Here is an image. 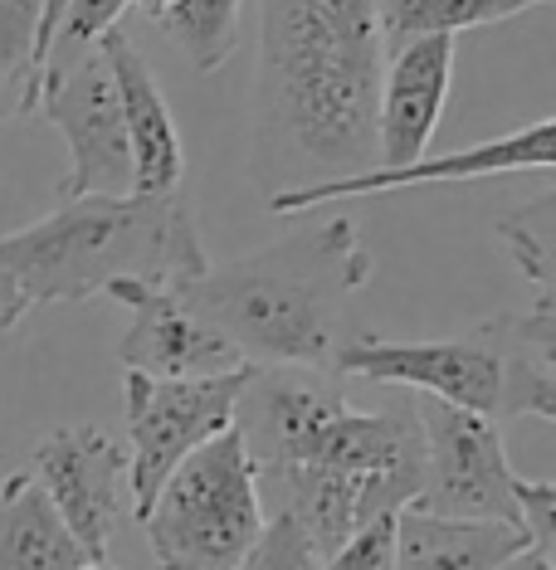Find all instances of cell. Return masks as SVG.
Segmentation results:
<instances>
[{
  "label": "cell",
  "mask_w": 556,
  "mask_h": 570,
  "mask_svg": "<svg viewBox=\"0 0 556 570\" xmlns=\"http://www.w3.org/2000/svg\"><path fill=\"white\" fill-rule=\"evenodd\" d=\"M455 83V40L430 35L386 55L377 88V166H410L425 157Z\"/></svg>",
  "instance_id": "4fadbf2b"
},
{
  "label": "cell",
  "mask_w": 556,
  "mask_h": 570,
  "mask_svg": "<svg viewBox=\"0 0 556 570\" xmlns=\"http://www.w3.org/2000/svg\"><path fill=\"white\" fill-rule=\"evenodd\" d=\"M498 570H556V556H552V551H537V547H527V551H517L513 561H503Z\"/></svg>",
  "instance_id": "484cf974"
},
{
  "label": "cell",
  "mask_w": 556,
  "mask_h": 570,
  "mask_svg": "<svg viewBox=\"0 0 556 570\" xmlns=\"http://www.w3.org/2000/svg\"><path fill=\"white\" fill-rule=\"evenodd\" d=\"M157 24L196 73H220L240 49V0H172Z\"/></svg>",
  "instance_id": "e0dca14e"
},
{
  "label": "cell",
  "mask_w": 556,
  "mask_h": 570,
  "mask_svg": "<svg viewBox=\"0 0 556 570\" xmlns=\"http://www.w3.org/2000/svg\"><path fill=\"white\" fill-rule=\"evenodd\" d=\"M391 547H396V517H377V522L352 531L322 561V570H391Z\"/></svg>",
  "instance_id": "7402d4cb"
},
{
  "label": "cell",
  "mask_w": 556,
  "mask_h": 570,
  "mask_svg": "<svg viewBox=\"0 0 556 570\" xmlns=\"http://www.w3.org/2000/svg\"><path fill=\"white\" fill-rule=\"evenodd\" d=\"M108 570H118V566H108Z\"/></svg>",
  "instance_id": "83f0119b"
},
{
  "label": "cell",
  "mask_w": 556,
  "mask_h": 570,
  "mask_svg": "<svg viewBox=\"0 0 556 570\" xmlns=\"http://www.w3.org/2000/svg\"><path fill=\"white\" fill-rule=\"evenodd\" d=\"M332 371L377 385L420 391L484 420H556V293H533V307L498 313L459 336L396 342L361 332L332 352Z\"/></svg>",
  "instance_id": "277c9868"
},
{
  "label": "cell",
  "mask_w": 556,
  "mask_h": 570,
  "mask_svg": "<svg viewBox=\"0 0 556 570\" xmlns=\"http://www.w3.org/2000/svg\"><path fill=\"white\" fill-rule=\"evenodd\" d=\"M537 6H552V0H377V30L381 49L391 55L410 40H430V35L455 40L464 30H488Z\"/></svg>",
  "instance_id": "2e32d148"
},
{
  "label": "cell",
  "mask_w": 556,
  "mask_h": 570,
  "mask_svg": "<svg viewBox=\"0 0 556 570\" xmlns=\"http://www.w3.org/2000/svg\"><path fill=\"white\" fill-rule=\"evenodd\" d=\"M137 522L162 570H235L264 531L254 463L235 424L181 459Z\"/></svg>",
  "instance_id": "5b68a950"
},
{
  "label": "cell",
  "mask_w": 556,
  "mask_h": 570,
  "mask_svg": "<svg viewBox=\"0 0 556 570\" xmlns=\"http://www.w3.org/2000/svg\"><path fill=\"white\" fill-rule=\"evenodd\" d=\"M30 478L45 488L49 508L69 527V537L84 547L94 566H108L113 531L127 512V453L113 444L98 424H64L35 444Z\"/></svg>",
  "instance_id": "9c48e42d"
},
{
  "label": "cell",
  "mask_w": 556,
  "mask_h": 570,
  "mask_svg": "<svg viewBox=\"0 0 556 570\" xmlns=\"http://www.w3.org/2000/svg\"><path fill=\"white\" fill-rule=\"evenodd\" d=\"M517 512H523V531L537 551L556 556V483L552 478H523L517 488Z\"/></svg>",
  "instance_id": "603a6c76"
},
{
  "label": "cell",
  "mask_w": 556,
  "mask_h": 570,
  "mask_svg": "<svg viewBox=\"0 0 556 570\" xmlns=\"http://www.w3.org/2000/svg\"><path fill=\"white\" fill-rule=\"evenodd\" d=\"M498 239L513 249L517 274L533 293H556V190H542L498 219Z\"/></svg>",
  "instance_id": "d6986e66"
},
{
  "label": "cell",
  "mask_w": 556,
  "mask_h": 570,
  "mask_svg": "<svg viewBox=\"0 0 556 570\" xmlns=\"http://www.w3.org/2000/svg\"><path fill=\"white\" fill-rule=\"evenodd\" d=\"M98 55L113 73L118 88V108H123V132L127 151H133V196H172L186 180V141L172 118L157 73L147 69L142 49L133 45V35L123 24H113L98 40Z\"/></svg>",
  "instance_id": "7c38bea8"
},
{
  "label": "cell",
  "mask_w": 556,
  "mask_h": 570,
  "mask_svg": "<svg viewBox=\"0 0 556 570\" xmlns=\"http://www.w3.org/2000/svg\"><path fill=\"white\" fill-rule=\"evenodd\" d=\"M377 0H259L254 176L274 190L377 166Z\"/></svg>",
  "instance_id": "6da1fadb"
},
{
  "label": "cell",
  "mask_w": 556,
  "mask_h": 570,
  "mask_svg": "<svg viewBox=\"0 0 556 570\" xmlns=\"http://www.w3.org/2000/svg\"><path fill=\"white\" fill-rule=\"evenodd\" d=\"M416 420L425 434V488L416 508L435 517L523 527V512H517L523 478L513 473L508 453H503L498 424L484 414L439 405L430 395H420Z\"/></svg>",
  "instance_id": "52a82bcc"
},
{
  "label": "cell",
  "mask_w": 556,
  "mask_h": 570,
  "mask_svg": "<svg viewBox=\"0 0 556 570\" xmlns=\"http://www.w3.org/2000/svg\"><path fill=\"white\" fill-rule=\"evenodd\" d=\"M254 366L201 375V381H157V375H123V410H127V498L133 517H142L157 498V488L191 459L201 444L235 424V400Z\"/></svg>",
  "instance_id": "8992f818"
},
{
  "label": "cell",
  "mask_w": 556,
  "mask_h": 570,
  "mask_svg": "<svg viewBox=\"0 0 556 570\" xmlns=\"http://www.w3.org/2000/svg\"><path fill=\"white\" fill-rule=\"evenodd\" d=\"M552 161H556V122L542 118L533 127H523V132L445 151V157H420L410 166H371V171H357L342 180H308V186L274 190L269 210L308 215L332 200L391 196V190H410V186H459V180H494V176H513V171H552Z\"/></svg>",
  "instance_id": "30bf717a"
},
{
  "label": "cell",
  "mask_w": 556,
  "mask_h": 570,
  "mask_svg": "<svg viewBox=\"0 0 556 570\" xmlns=\"http://www.w3.org/2000/svg\"><path fill=\"white\" fill-rule=\"evenodd\" d=\"M35 112H45L69 141V176L59 186V200L79 196H133V151L123 132L118 88L103 55H84L74 69L49 73L35 98Z\"/></svg>",
  "instance_id": "ba28073f"
},
{
  "label": "cell",
  "mask_w": 556,
  "mask_h": 570,
  "mask_svg": "<svg viewBox=\"0 0 556 570\" xmlns=\"http://www.w3.org/2000/svg\"><path fill=\"white\" fill-rule=\"evenodd\" d=\"M527 547V531L513 522H469L406 508L396 512L391 570H498Z\"/></svg>",
  "instance_id": "5bb4252c"
},
{
  "label": "cell",
  "mask_w": 556,
  "mask_h": 570,
  "mask_svg": "<svg viewBox=\"0 0 556 570\" xmlns=\"http://www.w3.org/2000/svg\"><path fill=\"white\" fill-rule=\"evenodd\" d=\"M35 24H40V0H0V127L35 112L40 98Z\"/></svg>",
  "instance_id": "ac0fdd59"
},
{
  "label": "cell",
  "mask_w": 556,
  "mask_h": 570,
  "mask_svg": "<svg viewBox=\"0 0 556 570\" xmlns=\"http://www.w3.org/2000/svg\"><path fill=\"white\" fill-rule=\"evenodd\" d=\"M127 10H133V0H69L59 24H55V40H49L45 59H40V83L49 73L74 69L84 55H94L98 40L127 16Z\"/></svg>",
  "instance_id": "ffe728a7"
},
{
  "label": "cell",
  "mask_w": 556,
  "mask_h": 570,
  "mask_svg": "<svg viewBox=\"0 0 556 570\" xmlns=\"http://www.w3.org/2000/svg\"><path fill=\"white\" fill-rule=\"evenodd\" d=\"M84 570H108V566H84Z\"/></svg>",
  "instance_id": "4316f807"
},
{
  "label": "cell",
  "mask_w": 556,
  "mask_h": 570,
  "mask_svg": "<svg viewBox=\"0 0 556 570\" xmlns=\"http://www.w3.org/2000/svg\"><path fill=\"white\" fill-rule=\"evenodd\" d=\"M211 264L191 200L172 196H79L45 219L0 235V268L30 307L108 297L118 283L181 288Z\"/></svg>",
  "instance_id": "3957f363"
},
{
  "label": "cell",
  "mask_w": 556,
  "mask_h": 570,
  "mask_svg": "<svg viewBox=\"0 0 556 570\" xmlns=\"http://www.w3.org/2000/svg\"><path fill=\"white\" fill-rule=\"evenodd\" d=\"M64 6H69V0H40V24H35V73H40V59H45L49 40H55V24L64 16Z\"/></svg>",
  "instance_id": "d4e9b609"
},
{
  "label": "cell",
  "mask_w": 556,
  "mask_h": 570,
  "mask_svg": "<svg viewBox=\"0 0 556 570\" xmlns=\"http://www.w3.org/2000/svg\"><path fill=\"white\" fill-rule=\"evenodd\" d=\"M30 313V303H25V293L16 288V278L0 268V332H10V327H20V317Z\"/></svg>",
  "instance_id": "cb8c5ba5"
},
{
  "label": "cell",
  "mask_w": 556,
  "mask_h": 570,
  "mask_svg": "<svg viewBox=\"0 0 556 570\" xmlns=\"http://www.w3.org/2000/svg\"><path fill=\"white\" fill-rule=\"evenodd\" d=\"M371 258L347 215H318L264 249L205 264L176 297L250 366H332L347 303L367 288Z\"/></svg>",
  "instance_id": "7a4b0ae2"
},
{
  "label": "cell",
  "mask_w": 556,
  "mask_h": 570,
  "mask_svg": "<svg viewBox=\"0 0 556 570\" xmlns=\"http://www.w3.org/2000/svg\"><path fill=\"white\" fill-rule=\"evenodd\" d=\"M94 566L69 537L45 488L30 473L0 483V570H84Z\"/></svg>",
  "instance_id": "9a60e30c"
},
{
  "label": "cell",
  "mask_w": 556,
  "mask_h": 570,
  "mask_svg": "<svg viewBox=\"0 0 556 570\" xmlns=\"http://www.w3.org/2000/svg\"><path fill=\"white\" fill-rule=\"evenodd\" d=\"M108 297L133 313L118 342L123 371L157 375V381H201V375H225V371L250 366L211 322H201L181 303L176 288H162V283H118Z\"/></svg>",
  "instance_id": "8fae6325"
},
{
  "label": "cell",
  "mask_w": 556,
  "mask_h": 570,
  "mask_svg": "<svg viewBox=\"0 0 556 570\" xmlns=\"http://www.w3.org/2000/svg\"><path fill=\"white\" fill-rule=\"evenodd\" d=\"M235 570H322V551L293 517H264V531Z\"/></svg>",
  "instance_id": "44dd1931"
}]
</instances>
